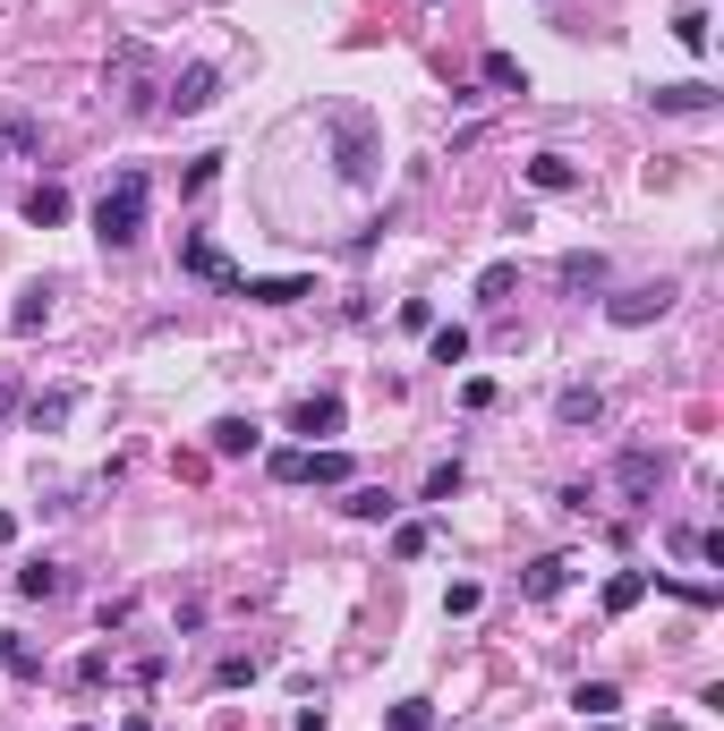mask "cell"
<instances>
[{"instance_id":"obj_1","label":"cell","mask_w":724,"mask_h":731,"mask_svg":"<svg viewBox=\"0 0 724 731\" xmlns=\"http://www.w3.org/2000/svg\"><path fill=\"white\" fill-rule=\"evenodd\" d=\"M325 136H332V170L350 188H375V162H384V128L366 120L359 102H332L325 111Z\"/></svg>"},{"instance_id":"obj_2","label":"cell","mask_w":724,"mask_h":731,"mask_svg":"<svg viewBox=\"0 0 724 731\" xmlns=\"http://www.w3.org/2000/svg\"><path fill=\"white\" fill-rule=\"evenodd\" d=\"M145 204H154V179L129 162V170L102 188V204H95V239L102 247H136V239H145Z\"/></svg>"},{"instance_id":"obj_3","label":"cell","mask_w":724,"mask_h":731,"mask_svg":"<svg viewBox=\"0 0 724 731\" xmlns=\"http://www.w3.org/2000/svg\"><path fill=\"white\" fill-rule=\"evenodd\" d=\"M145 86H154V52H145V43H120V52H111V68H102L111 111H145Z\"/></svg>"},{"instance_id":"obj_4","label":"cell","mask_w":724,"mask_h":731,"mask_svg":"<svg viewBox=\"0 0 724 731\" xmlns=\"http://www.w3.org/2000/svg\"><path fill=\"white\" fill-rule=\"evenodd\" d=\"M179 264H188V273H197V281L231 289V298H239V281H248V273H239L231 255H222V247H213V239H205V230H188V239H179Z\"/></svg>"},{"instance_id":"obj_5","label":"cell","mask_w":724,"mask_h":731,"mask_svg":"<svg viewBox=\"0 0 724 731\" xmlns=\"http://www.w3.org/2000/svg\"><path fill=\"white\" fill-rule=\"evenodd\" d=\"M673 307V281H648V289H623V298H605V315L614 323H657Z\"/></svg>"},{"instance_id":"obj_6","label":"cell","mask_w":724,"mask_h":731,"mask_svg":"<svg viewBox=\"0 0 724 731\" xmlns=\"http://www.w3.org/2000/svg\"><path fill=\"white\" fill-rule=\"evenodd\" d=\"M657 477H665L657 451H623V459H614V485H623V502H648V494H657Z\"/></svg>"},{"instance_id":"obj_7","label":"cell","mask_w":724,"mask_h":731,"mask_svg":"<svg viewBox=\"0 0 724 731\" xmlns=\"http://www.w3.org/2000/svg\"><path fill=\"white\" fill-rule=\"evenodd\" d=\"M290 434H307V443H316V434H341V400H332V391H307L290 409Z\"/></svg>"},{"instance_id":"obj_8","label":"cell","mask_w":724,"mask_h":731,"mask_svg":"<svg viewBox=\"0 0 724 731\" xmlns=\"http://www.w3.org/2000/svg\"><path fill=\"white\" fill-rule=\"evenodd\" d=\"M205 102H213V68H179V77H171L163 86V111H205Z\"/></svg>"},{"instance_id":"obj_9","label":"cell","mask_w":724,"mask_h":731,"mask_svg":"<svg viewBox=\"0 0 724 731\" xmlns=\"http://www.w3.org/2000/svg\"><path fill=\"white\" fill-rule=\"evenodd\" d=\"M239 298H256V307H298V298H316L307 273H273V281H239Z\"/></svg>"},{"instance_id":"obj_10","label":"cell","mask_w":724,"mask_h":731,"mask_svg":"<svg viewBox=\"0 0 724 731\" xmlns=\"http://www.w3.org/2000/svg\"><path fill=\"white\" fill-rule=\"evenodd\" d=\"M555 417H562V425H596V417H605V391H596V383H562Z\"/></svg>"},{"instance_id":"obj_11","label":"cell","mask_w":724,"mask_h":731,"mask_svg":"<svg viewBox=\"0 0 724 731\" xmlns=\"http://www.w3.org/2000/svg\"><path fill=\"white\" fill-rule=\"evenodd\" d=\"M555 273H562V289H605V281H614V273H605V255H596V247H571V255L555 264Z\"/></svg>"},{"instance_id":"obj_12","label":"cell","mask_w":724,"mask_h":731,"mask_svg":"<svg viewBox=\"0 0 724 731\" xmlns=\"http://www.w3.org/2000/svg\"><path fill=\"white\" fill-rule=\"evenodd\" d=\"M256 443H264V425H256V417H222V425H213V451H222V459H248Z\"/></svg>"},{"instance_id":"obj_13","label":"cell","mask_w":724,"mask_h":731,"mask_svg":"<svg viewBox=\"0 0 724 731\" xmlns=\"http://www.w3.org/2000/svg\"><path fill=\"white\" fill-rule=\"evenodd\" d=\"M26 222H34V230H61V222H68V188L34 179V196H26Z\"/></svg>"},{"instance_id":"obj_14","label":"cell","mask_w":724,"mask_h":731,"mask_svg":"<svg viewBox=\"0 0 724 731\" xmlns=\"http://www.w3.org/2000/svg\"><path fill=\"white\" fill-rule=\"evenodd\" d=\"M478 77H486L494 95H528V68L512 60V52H486V60H478Z\"/></svg>"},{"instance_id":"obj_15","label":"cell","mask_w":724,"mask_h":731,"mask_svg":"<svg viewBox=\"0 0 724 731\" xmlns=\"http://www.w3.org/2000/svg\"><path fill=\"white\" fill-rule=\"evenodd\" d=\"M648 102H657V111H716V86H699V77H691V86H657Z\"/></svg>"},{"instance_id":"obj_16","label":"cell","mask_w":724,"mask_h":731,"mask_svg":"<svg viewBox=\"0 0 724 731\" xmlns=\"http://www.w3.org/2000/svg\"><path fill=\"white\" fill-rule=\"evenodd\" d=\"M528 188L562 196V188H580V170H571V162H562V154H537V162H528Z\"/></svg>"},{"instance_id":"obj_17","label":"cell","mask_w":724,"mask_h":731,"mask_svg":"<svg viewBox=\"0 0 724 731\" xmlns=\"http://www.w3.org/2000/svg\"><path fill=\"white\" fill-rule=\"evenodd\" d=\"M562 578H571V562H562V553H546V562H528V596H537V605H546V596H562Z\"/></svg>"},{"instance_id":"obj_18","label":"cell","mask_w":724,"mask_h":731,"mask_svg":"<svg viewBox=\"0 0 724 731\" xmlns=\"http://www.w3.org/2000/svg\"><path fill=\"white\" fill-rule=\"evenodd\" d=\"M648 605V571H623V578H605V612H639Z\"/></svg>"},{"instance_id":"obj_19","label":"cell","mask_w":724,"mask_h":731,"mask_svg":"<svg viewBox=\"0 0 724 731\" xmlns=\"http://www.w3.org/2000/svg\"><path fill=\"white\" fill-rule=\"evenodd\" d=\"M68 409H77V391H43V400H34V434H52V425H68Z\"/></svg>"},{"instance_id":"obj_20","label":"cell","mask_w":724,"mask_h":731,"mask_svg":"<svg viewBox=\"0 0 724 731\" xmlns=\"http://www.w3.org/2000/svg\"><path fill=\"white\" fill-rule=\"evenodd\" d=\"M512 289H520V264H486V273H478V298H486V307H503Z\"/></svg>"},{"instance_id":"obj_21","label":"cell","mask_w":724,"mask_h":731,"mask_svg":"<svg viewBox=\"0 0 724 731\" xmlns=\"http://www.w3.org/2000/svg\"><path fill=\"white\" fill-rule=\"evenodd\" d=\"M580 715H596V723H605V715H614V706H623V689H614V680H580Z\"/></svg>"},{"instance_id":"obj_22","label":"cell","mask_w":724,"mask_h":731,"mask_svg":"<svg viewBox=\"0 0 724 731\" xmlns=\"http://www.w3.org/2000/svg\"><path fill=\"white\" fill-rule=\"evenodd\" d=\"M307 485H350V459L341 451H307Z\"/></svg>"},{"instance_id":"obj_23","label":"cell","mask_w":724,"mask_h":731,"mask_svg":"<svg viewBox=\"0 0 724 731\" xmlns=\"http://www.w3.org/2000/svg\"><path fill=\"white\" fill-rule=\"evenodd\" d=\"M341 510H350V519H393V494H384V485H359Z\"/></svg>"},{"instance_id":"obj_24","label":"cell","mask_w":724,"mask_h":731,"mask_svg":"<svg viewBox=\"0 0 724 731\" xmlns=\"http://www.w3.org/2000/svg\"><path fill=\"white\" fill-rule=\"evenodd\" d=\"M469 357V332L461 323H435V366H461Z\"/></svg>"},{"instance_id":"obj_25","label":"cell","mask_w":724,"mask_h":731,"mask_svg":"<svg viewBox=\"0 0 724 731\" xmlns=\"http://www.w3.org/2000/svg\"><path fill=\"white\" fill-rule=\"evenodd\" d=\"M0 664H9V672H18V680H43V655H34V646H26V638H9V646H0Z\"/></svg>"},{"instance_id":"obj_26","label":"cell","mask_w":724,"mask_h":731,"mask_svg":"<svg viewBox=\"0 0 724 731\" xmlns=\"http://www.w3.org/2000/svg\"><path fill=\"white\" fill-rule=\"evenodd\" d=\"M18 596H61V571H52V562H26V571H18Z\"/></svg>"},{"instance_id":"obj_27","label":"cell","mask_w":724,"mask_h":731,"mask_svg":"<svg viewBox=\"0 0 724 731\" xmlns=\"http://www.w3.org/2000/svg\"><path fill=\"white\" fill-rule=\"evenodd\" d=\"M264 468H273V477H282V485H307V451H273V459H264Z\"/></svg>"},{"instance_id":"obj_28","label":"cell","mask_w":724,"mask_h":731,"mask_svg":"<svg viewBox=\"0 0 724 731\" xmlns=\"http://www.w3.org/2000/svg\"><path fill=\"white\" fill-rule=\"evenodd\" d=\"M427 519H409V528H393V553H401V562H418V553H427Z\"/></svg>"},{"instance_id":"obj_29","label":"cell","mask_w":724,"mask_h":731,"mask_svg":"<svg viewBox=\"0 0 724 731\" xmlns=\"http://www.w3.org/2000/svg\"><path fill=\"white\" fill-rule=\"evenodd\" d=\"M43 315H52V289H26V298H18V315H9V323H18V332H34Z\"/></svg>"},{"instance_id":"obj_30","label":"cell","mask_w":724,"mask_h":731,"mask_svg":"<svg viewBox=\"0 0 724 731\" xmlns=\"http://www.w3.org/2000/svg\"><path fill=\"white\" fill-rule=\"evenodd\" d=\"M213 179H222V154H197V162H188V179H179V188H188V196H205Z\"/></svg>"},{"instance_id":"obj_31","label":"cell","mask_w":724,"mask_h":731,"mask_svg":"<svg viewBox=\"0 0 724 731\" xmlns=\"http://www.w3.org/2000/svg\"><path fill=\"white\" fill-rule=\"evenodd\" d=\"M673 34H682L691 52H707V9H682V18H673Z\"/></svg>"},{"instance_id":"obj_32","label":"cell","mask_w":724,"mask_h":731,"mask_svg":"<svg viewBox=\"0 0 724 731\" xmlns=\"http://www.w3.org/2000/svg\"><path fill=\"white\" fill-rule=\"evenodd\" d=\"M435 723V706L427 698H409V706H393V731H427Z\"/></svg>"},{"instance_id":"obj_33","label":"cell","mask_w":724,"mask_h":731,"mask_svg":"<svg viewBox=\"0 0 724 731\" xmlns=\"http://www.w3.org/2000/svg\"><path fill=\"white\" fill-rule=\"evenodd\" d=\"M452 494H461V459H452V468H435V477H427V502H452Z\"/></svg>"},{"instance_id":"obj_34","label":"cell","mask_w":724,"mask_h":731,"mask_svg":"<svg viewBox=\"0 0 724 731\" xmlns=\"http://www.w3.org/2000/svg\"><path fill=\"white\" fill-rule=\"evenodd\" d=\"M9 400H18V383H9V375H0V417H9Z\"/></svg>"},{"instance_id":"obj_35","label":"cell","mask_w":724,"mask_h":731,"mask_svg":"<svg viewBox=\"0 0 724 731\" xmlns=\"http://www.w3.org/2000/svg\"><path fill=\"white\" fill-rule=\"evenodd\" d=\"M9 536H18V519H9V510H0V544H9Z\"/></svg>"},{"instance_id":"obj_36","label":"cell","mask_w":724,"mask_h":731,"mask_svg":"<svg viewBox=\"0 0 724 731\" xmlns=\"http://www.w3.org/2000/svg\"><path fill=\"white\" fill-rule=\"evenodd\" d=\"M0 145H9V136H0Z\"/></svg>"}]
</instances>
